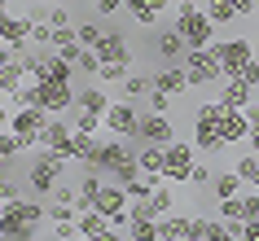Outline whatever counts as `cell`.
Segmentation results:
<instances>
[{
	"mask_svg": "<svg viewBox=\"0 0 259 241\" xmlns=\"http://www.w3.org/2000/svg\"><path fill=\"white\" fill-rule=\"evenodd\" d=\"M93 149H97V136H83V132H70V140H66V149H62V158H75V162H88L93 158Z\"/></svg>",
	"mask_w": 259,
	"mask_h": 241,
	"instance_id": "30",
	"label": "cell"
},
{
	"mask_svg": "<svg viewBox=\"0 0 259 241\" xmlns=\"http://www.w3.org/2000/svg\"><path fill=\"white\" fill-rule=\"evenodd\" d=\"M246 119H250V127H259V101H250V106H246Z\"/></svg>",
	"mask_w": 259,
	"mask_h": 241,
	"instance_id": "52",
	"label": "cell"
},
{
	"mask_svg": "<svg viewBox=\"0 0 259 241\" xmlns=\"http://www.w3.org/2000/svg\"><path fill=\"white\" fill-rule=\"evenodd\" d=\"M75 75H79V70L70 66L57 49H44V66H40V75H35V83H75Z\"/></svg>",
	"mask_w": 259,
	"mask_h": 241,
	"instance_id": "13",
	"label": "cell"
},
{
	"mask_svg": "<svg viewBox=\"0 0 259 241\" xmlns=\"http://www.w3.org/2000/svg\"><path fill=\"white\" fill-rule=\"evenodd\" d=\"M233 9H237V18H250L255 14V0H233Z\"/></svg>",
	"mask_w": 259,
	"mask_h": 241,
	"instance_id": "50",
	"label": "cell"
},
{
	"mask_svg": "<svg viewBox=\"0 0 259 241\" xmlns=\"http://www.w3.org/2000/svg\"><path fill=\"white\" fill-rule=\"evenodd\" d=\"M215 101H220L224 110H246L250 101H255V97H250V88H246L242 79H224V88H220Z\"/></svg>",
	"mask_w": 259,
	"mask_h": 241,
	"instance_id": "25",
	"label": "cell"
},
{
	"mask_svg": "<svg viewBox=\"0 0 259 241\" xmlns=\"http://www.w3.org/2000/svg\"><path fill=\"white\" fill-rule=\"evenodd\" d=\"M123 188H127V198H132V202H150V193H154V184L145 180V175H137V180H127Z\"/></svg>",
	"mask_w": 259,
	"mask_h": 241,
	"instance_id": "40",
	"label": "cell"
},
{
	"mask_svg": "<svg viewBox=\"0 0 259 241\" xmlns=\"http://www.w3.org/2000/svg\"><path fill=\"white\" fill-rule=\"evenodd\" d=\"M206 18H211L215 27H233V22H242L237 9H233V0H206Z\"/></svg>",
	"mask_w": 259,
	"mask_h": 241,
	"instance_id": "33",
	"label": "cell"
},
{
	"mask_svg": "<svg viewBox=\"0 0 259 241\" xmlns=\"http://www.w3.org/2000/svg\"><path fill=\"white\" fill-rule=\"evenodd\" d=\"M255 9H259V0H255Z\"/></svg>",
	"mask_w": 259,
	"mask_h": 241,
	"instance_id": "58",
	"label": "cell"
},
{
	"mask_svg": "<svg viewBox=\"0 0 259 241\" xmlns=\"http://www.w3.org/2000/svg\"><path fill=\"white\" fill-rule=\"evenodd\" d=\"M75 193H79L75 184H57V188H53V202H66V206H75Z\"/></svg>",
	"mask_w": 259,
	"mask_h": 241,
	"instance_id": "49",
	"label": "cell"
},
{
	"mask_svg": "<svg viewBox=\"0 0 259 241\" xmlns=\"http://www.w3.org/2000/svg\"><path fill=\"white\" fill-rule=\"evenodd\" d=\"M193 145H185V140H171L167 145V167H163V175L171 180V184H189V171H193Z\"/></svg>",
	"mask_w": 259,
	"mask_h": 241,
	"instance_id": "10",
	"label": "cell"
},
{
	"mask_svg": "<svg viewBox=\"0 0 259 241\" xmlns=\"http://www.w3.org/2000/svg\"><path fill=\"white\" fill-rule=\"evenodd\" d=\"M106 127V119L101 114H88V110H75V132H83V136H97Z\"/></svg>",
	"mask_w": 259,
	"mask_h": 241,
	"instance_id": "36",
	"label": "cell"
},
{
	"mask_svg": "<svg viewBox=\"0 0 259 241\" xmlns=\"http://www.w3.org/2000/svg\"><path fill=\"white\" fill-rule=\"evenodd\" d=\"M171 110V97L167 92H150V114H167Z\"/></svg>",
	"mask_w": 259,
	"mask_h": 241,
	"instance_id": "48",
	"label": "cell"
},
{
	"mask_svg": "<svg viewBox=\"0 0 259 241\" xmlns=\"http://www.w3.org/2000/svg\"><path fill=\"white\" fill-rule=\"evenodd\" d=\"M106 132H110V136H123V140H137V132H141V110H137V101L114 97L110 110H106Z\"/></svg>",
	"mask_w": 259,
	"mask_h": 241,
	"instance_id": "8",
	"label": "cell"
},
{
	"mask_svg": "<svg viewBox=\"0 0 259 241\" xmlns=\"http://www.w3.org/2000/svg\"><path fill=\"white\" fill-rule=\"evenodd\" d=\"M127 241H132V237H127Z\"/></svg>",
	"mask_w": 259,
	"mask_h": 241,
	"instance_id": "60",
	"label": "cell"
},
{
	"mask_svg": "<svg viewBox=\"0 0 259 241\" xmlns=\"http://www.w3.org/2000/svg\"><path fill=\"white\" fill-rule=\"evenodd\" d=\"M211 180H215V171H211L206 162H193V171H189V184H193V188H211Z\"/></svg>",
	"mask_w": 259,
	"mask_h": 241,
	"instance_id": "41",
	"label": "cell"
},
{
	"mask_svg": "<svg viewBox=\"0 0 259 241\" xmlns=\"http://www.w3.org/2000/svg\"><path fill=\"white\" fill-rule=\"evenodd\" d=\"M246 184H242V175L237 171H215V180H211V198L215 202H229V198H242Z\"/></svg>",
	"mask_w": 259,
	"mask_h": 241,
	"instance_id": "26",
	"label": "cell"
},
{
	"mask_svg": "<svg viewBox=\"0 0 259 241\" xmlns=\"http://www.w3.org/2000/svg\"><path fill=\"white\" fill-rule=\"evenodd\" d=\"M44 219H49V206L40 202H9V206H0V241H35Z\"/></svg>",
	"mask_w": 259,
	"mask_h": 241,
	"instance_id": "1",
	"label": "cell"
},
{
	"mask_svg": "<svg viewBox=\"0 0 259 241\" xmlns=\"http://www.w3.org/2000/svg\"><path fill=\"white\" fill-rule=\"evenodd\" d=\"M237 79H242L246 88H255V83H259V57H250V62H246V66H242V75H237Z\"/></svg>",
	"mask_w": 259,
	"mask_h": 241,
	"instance_id": "46",
	"label": "cell"
},
{
	"mask_svg": "<svg viewBox=\"0 0 259 241\" xmlns=\"http://www.w3.org/2000/svg\"><path fill=\"white\" fill-rule=\"evenodd\" d=\"M127 206H132L127 188H123L119 180H106V184H101V193H97V206H93V211H101L106 219H114V215H127Z\"/></svg>",
	"mask_w": 259,
	"mask_h": 241,
	"instance_id": "12",
	"label": "cell"
},
{
	"mask_svg": "<svg viewBox=\"0 0 259 241\" xmlns=\"http://www.w3.org/2000/svg\"><path fill=\"white\" fill-rule=\"evenodd\" d=\"M62 167H66V158H62L57 149H35L31 162H27V188L35 193V198H53Z\"/></svg>",
	"mask_w": 259,
	"mask_h": 241,
	"instance_id": "3",
	"label": "cell"
},
{
	"mask_svg": "<svg viewBox=\"0 0 259 241\" xmlns=\"http://www.w3.org/2000/svg\"><path fill=\"white\" fill-rule=\"evenodd\" d=\"M70 132H75V127H70L62 114H53V119H49V127L40 132V149H57V154H62V149H66V140H70Z\"/></svg>",
	"mask_w": 259,
	"mask_h": 241,
	"instance_id": "23",
	"label": "cell"
},
{
	"mask_svg": "<svg viewBox=\"0 0 259 241\" xmlns=\"http://www.w3.org/2000/svg\"><path fill=\"white\" fill-rule=\"evenodd\" d=\"M40 106L49 110V114L75 110V83H40Z\"/></svg>",
	"mask_w": 259,
	"mask_h": 241,
	"instance_id": "15",
	"label": "cell"
},
{
	"mask_svg": "<svg viewBox=\"0 0 259 241\" xmlns=\"http://www.w3.org/2000/svg\"><path fill=\"white\" fill-rule=\"evenodd\" d=\"M127 75H132V62H106V66L97 70V79H101V83H123Z\"/></svg>",
	"mask_w": 259,
	"mask_h": 241,
	"instance_id": "35",
	"label": "cell"
},
{
	"mask_svg": "<svg viewBox=\"0 0 259 241\" xmlns=\"http://www.w3.org/2000/svg\"><path fill=\"white\" fill-rule=\"evenodd\" d=\"M246 140H250V149L259 154V127H250V136H246Z\"/></svg>",
	"mask_w": 259,
	"mask_h": 241,
	"instance_id": "54",
	"label": "cell"
},
{
	"mask_svg": "<svg viewBox=\"0 0 259 241\" xmlns=\"http://www.w3.org/2000/svg\"><path fill=\"white\" fill-rule=\"evenodd\" d=\"M75 70H79V75H97V70H101V57H97V49H79V57H75Z\"/></svg>",
	"mask_w": 259,
	"mask_h": 241,
	"instance_id": "39",
	"label": "cell"
},
{
	"mask_svg": "<svg viewBox=\"0 0 259 241\" xmlns=\"http://www.w3.org/2000/svg\"><path fill=\"white\" fill-rule=\"evenodd\" d=\"M154 53L163 57V66H180V57L189 53V49H185V35L176 31V22H167V27L154 31Z\"/></svg>",
	"mask_w": 259,
	"mask_h": 241,
	"instance_id": "11",
	"label": "cell"
},
{
	"mask_svg": "<svg viewBox=\"0 0 259 241\" xmlns=\"http://www.w3.org/2000/svg\"><path fill=\"white\" fill-rule=\"evenodd\" d=\"M97 57H101V66H106V62H132V49L123 40V31L110 27L106 35H101V44H97Z\"/></svg>",
	"mask_w": 259,
	"mask_h": 241,
	"instance_id": "18",
	"label": "cell"
},
{
	"mask_svg": "<svg viewBox=\"0 0 259 241\" xmlns=\"http://www.w3.org/2000/svg\"><path fill=\"white\" fill-rule=\"evenodd\" d=\"M137 158H141V175H163V167H167V145H141Z\"/></svg>",
	"mask_w": 259,
	"mask_h": 241,
	"instance_id": "28",
	"label": "cell"
},
{
	"mask_svg": "<svg viewBox=\"0 0 259 241\" xmlns=\"http://www.w3.org/2000/svg\"><path fill=\"white\" fill-rule=\"evenodd\" d=\"M150 83H154V92H167V97L189 92V75H185V66H158V70H150Z\"/></svg>",
	"mask_w": 259,
	"mask_h": 241,
	"instance_id": "16",
	"label": "cell"
},
{
	"mask_svg": "<svg viewBox=\"0 0 259 241\" xmlns=\"http://www.w3.org/2000/svg\"><path fill=\"white\" fill-rule=\"evenodd\" d=\"M242 206H246V224L259 219V188H246V193H242Z\"/></svg>",
	"mask_w": 259,
	"mask_h": 241,
	"instance_id": "45",
	"label": "cell"
},
{
	"mask_svg": "<svg viewBox=\"0 0 259 241\" xmlns=\"http://www.w3.org/2000/svg\"><path fill=\"white\" fill-rule=\"evenodd\" d=\"M5 175H9V158H0V180H5Z\"/></svg>",
	"mask_w": 259,
	"mask_h": 241,
	"instance_id": "56",
	"label": "cell"
},
{
	"mask_svg": "<svg viewBox=\"0 0 259 241\" xmlns=\"http://www.w3.org/2000/svg\"><path fill=\"white\" fill-rule=\"evenodd\" d=\"M75 241H79V237H75Z\"/></svg>",
	"mask_w": 259,
	"mask_h": 241,
	"instance_id": "59",
	"label": "cell"
},
{
	"mask_svg": "<svg viewBox=\"0 0 259 241\" xmlns=\"http://www.w3.org/2000/svg\"><path fill=\"white\" fill-rule=\"evenodd\" d=\"M75 224H79V237H101V232L110 228V219L101 211H79V215H75Z\"/></svg>",
	"mask_w": 259,
	"mask_h": 241,
	"instance_id": "32",
	"label": "cell"
},
{
	"mask_svg": "<svg viewBox=\"0 0 259 241\" xmlns=\"http://www.w3.org/2000/svg\"><path fill=\"white\" fill-rule=\"evenodd\" d=\"M79 237V224L75 219H62V224H53V241H75Z\"/></svg>",
	"mask_w": 259,
	"mask_h": 241,
	"instance_id": "42",
	"label": "cell"
},
{
	"mask_svg": "<svg viewBox=\"0 0 259 241\" xmlns=\"http://www.w3.org/2000/svg\"><path fill=\"white\" fill-rule=\"evenodd\" d=\"M127 237H132V241H158V219H150V215H132Z\"/></svg>",
	"mask_w": 259,
	"mask_h": 241,
	"instance_id": "34",
	"label": "cell"
},
{
	"mask_svg": "<svg viewBox=\"0 0 259 241\" xmlns=\"http://www.w3.org/2000/svg\"><path fill=\"white\" fill-rule=\"evenodd\" d=\"M215 57H220L224 79H237V75H242V66L255 57V49H250V40H246V35H233V40H215Z\"/></svg>",
	"mask_w": 259,
	"mask_h": 241,
	"instance_id": "9",
	"label": "cell"
},
{
	"mask_svg": "<svg viewBox=\"0 0 259 241\" xmlns=\"http://www.w3.org/2000/svg\"><path fill=\"white\" fill-rule=\"evenodd\" d=\"M123 9L137 18L141 27H158V22H163V14L171 9V0H127Z\"/></svg>",
	"mask_w": 259,
	"mask_h": 241,
	"instance_id": "17",
	"label": "cell"
},
{
	"mask_svg": "<svg viewBox=\"0 0 259 241\" xmlns=\"http://www.w3.org/2000/svg\"><path fill=\"white\" fill-rule=\"evenodd\" d=\"M233 171L242 175V184H246V188H259V154H255V149H246L242 158L233 162Z\"/></svg>",
	"mask_w": 259,
	"mask_h": 241,
	"instance_id": "31",
	"label": "cell"
},
{
	"mask_svg": "<svg viewBox=\"0 0 259 241\" xmlns=\"http://www.w3.org/2000/svg\"><path fill=\"white\" fill-rule=\"evenodd\" d=\"M145 92H154V83H150V70H132L127 79L119 83V97L123 101H141Z\"/></svg>",
	"mask_w": 259,
	"mask_h": 241,
	"instance_id": "29",
	"label": "cell"
},
{
	"mask_svg": "<svg viewBox=\"0 0 259 241\" xmlns=\"http://www.w3.org/2000/svg\"><path fill=\"white\" fill-rule=\"evenodd\" d=\"M250 97H255V101H259V83H255V88H250Z\"/></svg>",
	"mask_w": 259,
	"mask_h": 241,
	"instance_id": "57",
	"label": "cell"
},
{
	"mask_svg": "<svg viewBox=\"0 0 259 241\" xmlns=\"http://www.w3.org/2000/svg\"><path fill=\"white\" fill-rule=\"evenodd\" d=\"M242 241H259V219H250V224H242Z\"/></svg>",
	"mask_w": 259,
	"mask_h": 241,
	"instance_id": "51",
	"label": "cell"
},
{
	"mask_svg": "<svg viewBox=\"0 0 259 241\" xmlns=\"http://www.w3.org/2000/svg\"><path fill=\"white\" fill-rule=\"evenodd\" d=\"M18 198H22L18 180H9V175H5V180H0V206H9V202H18Z\"/></svg>",
	"mask_w": 259,
	"mask_h": 241,
	"instance_id": "43",
	"label": "cell"
},
{
	"mask_svg": "<svg viewBox=\"0 0 259 241\" xmlns=\"http://www.w3.org/2000/svg\"><path fill=\"white\" fill-rule=\"evenodd\" d=\"M75 35H79V49H97L106 31L97 27V22H79V27H75Z\"/></svg>",
	"mask_w": 259,
	"mask_h": 241,
	"instance_id": "38",
	"label": "cell"
},
{
	"mask_svg": "<svg viewBox=\"0 0 259 241\" xmlns=\"http://www.w3.org/2000/svg\"><path fill=\"white\" fill-rule=\"evenodd\" d=\"M137 140H141V145H171V140H176V127H171L167 114H145Z\"/></svg>",
	"mask_w": 259,
	"mask_h": 241,
	"instance_id": "14",
	"label": "cell"
},
{
	"mask_svg": "<svg viewBox=\"0 0 259 241\" xmlns=\"http://www.w3.org/2000/svg\"><path fill=\"white\" fill-rule=\"evenodd\" d=\"M93 5H97V18H114L127 0H93Z\"/></svg>",
	"mask_w": 259,
	"mask_h": 241,
	"instance_id": "47",
	"label": "cell"
},
{
	"mask_svg": "<svg viewBox=\"0 0 259 241\" xmlns=\"http://www.w3.org/2000/svg\"><path fill=\"white\" fill-rule=\"evenodd\" d=\"M176 211V188H171V180H167V184H158L150 193V202H145V215H150V219H163V215H171Z\"/></svg>",
	"mask_w": 259,
	"mask_h": 241,
	"instance_id": "24",
	"label": "cell"
},
{
	"mask_svg": "<svg viewBox=\"0 0 259 241\" xmlns=\"http://www.w3.org/2000/svg\"><path fill=\"white\" fill-rule=\"evenodd\" d=\"M180 66H185V75H189V88H206V83L224 79L220 57H215V44H211V49H189V53L180 57Z\"/></svg>",
	"mask_w": 259,
	"mask_h": 241,
	"instance_id": "5",
	"label": "cell"
},
{
	"mask_svg": "<svg viewBox=\"0 0 259 241\" xmlns=\"http://www.w3.org/2000/svg\"><path fill=\"white\" fill-rule=\"evenodd\" d=\"M49 27H53V31H62V27H75V22H70V9L53 5V9H49Z\"/></svg>",
	"mask_w": 259,
	"mask_h": 241,
	"instance_id": "44",
	"label": "cell"
},
{
	"mask_svg": "<svg viewBox=\"0 0 259 241\" xmlns=\"http://www.w3.org/2000/svg\"><path fill=\"white\" fill-rule=\"evenodd\" d=\"M114 97L106 92V88H97V83H88V88H75V110H88V114H101L106 119V110Z\"/></svg>",
	"mask_w": 259,
	"mask_h": 241,
	"instance_id": "20",
	"label": "cell"
},
{
	"mask_svg": "<svg viewBox=\"0 0 259 241\" xmlns=\"http://www.w3.org/2000/svg\"><path fill=\"white\" fill-rule=\"evenodd\" d=\"M176 31L185 35V49H211L220 27L206 18L198 0H176Z\"/></svg>",
	"mask_w": 259,
	"mask_h": 241,
	"instance_id": "2",
	"label": "cell"
},
{
	"mask_svg": "<svg viewBox=\"0 0 259 241\" xmlns=\"http://www.w3.org/2000/svg\"><path fill=\"white\" fill-rule=\"evenodd\" d=\"M49 119H53V114H49L44 106H22V110H14V114H9V132L22 136V140H27V149H40V132L49 127Z\"/></svg>",
	"mask_w": 259,
	"mask_h": 241,
	"instance_id": "7",
	"label": "cell"
},
{
	"mask_svg": "<svg viewBox=\"0 0 259 241\" xmlns=\"http://www.w3.org/2000/svg\"><path fill=\"white\" fill-rule=\"evenodd\" d=\"M198 232H206V241H242V224H229V219H193Z\"/></svg>",
	"mask_w": 259,
	"mask_h": 241,
	"instance_id": "21",
	"label": "cell"
},
{
	"mask_svg": "<svg viewBox=\"0 0 259 241\" xmlns=\"http://www.w3.org/2000/svg\"><path fill=\"white\" fill-rule=\"evenodd\" d=\"M215 211H220V219H229V224H246V206H242V198L215 202Z\"/></svg>",
	"mask_w": 259,
	"mask_h": 241,
	"instance_id": "37",
	"label": "cell"
},
{
	"mask_svg": "<svg viewBox=\"0 0 259 241\" xmlns=\"http://www.w3.org/2000/svg\"><path fill=\"white\" fill-rule=\"evenodd\" d=\"M9 62H14V49H9V44H0V70L9 66Z\"/></svg>",
	"mask_w": 259,
	"mask_h": 241,
	"instance_id": "53",
	"label": "cell"
},
{
	"mask_svg": "<svg viewBox=\"0 0 259 241\" xmlns=\"http://www.w3.org/2000/svg\"><path fill=\"white\" fill-rule=\"evenodd\" d=\"M220 136H224V145H237L250 136V119H246V110H224L220 114Z\"/></svg>",
	"mask_w": 259,
	"mask_h": 241,
	"instance_id": "19",
	"label": "cell"
},
{
	"mask_svg": "<svg viewBox=\"0 0 259 241\" xmlns=\"http://www.w3.org/2000/svg\"><path fill=\"white\" fill-rule=\"evenodd\" d=\"M189 232H193V219H189V215H180V211H171V215L158 219V241H185Z\"/></svg>",
	"mask_w": 259,
	"mask_h": 241,
	"instance_id": "22",
	"label": "cell"
},
{
	"mask_svg": "<svg viewBox=\"0 0 259 241\" xmlns=\"http://www.w3.org/2000/svg\"><path fill=\"white\" fill-rule=\"evenodd\" d=\"M132 154H137V149L127 145L123 136H110V140H97L93 158L83 162V167H88V171H101V175H114V171H119V167H123V162L132 158Z\"/></svg>",
	"mask_w": 259,
	"mask_h": 241,
	"instance_id": "6",
	"label": "cell"
},
{
	"mask_svg": "<svg viewBox=\"0 0 259 241\" xmlns=\"http://www.w3.org/2000/svg\"><path fill=\"white\" fill-rule=\"evenodd\" d=\"M22 88H27V66H22V57H14L9 66L0 70V92H5V97H18Z\"/></svg>",
	"mask_w": 259,
	"mask_h": 241,
	"instance_id": "27",
	"label": "cell"
},
{
	"mask_svg": "<svg viewBox=\"0 0 259 241\" xmlns=\"http://www.w3.org/2000/svg\"><path fill=\"white\" fill-rule=\"evenodd\" d=\"M220 114H224V106H220V101H202V106L193 110V149H202V154L224 149V136H220Z\"/></svg>",
	"mask_w": 259,
	"mask_h": 241,
	"instance_id": "4",
	"label": "cell"
},
{
	"mask_svg": "<svg viewBox=\"0 0 259 241\" xmlns=\"http://www.w3.org/2000/svg\"><path fill=\"white\" fill-rule=\"evenodd\" d=\"M185 241H206V232H198V228H193V232H189Z\"/></svg>",
	"mask_w": 259,
	"mask_h": 241,
	"instance_id": "55",
	"label": "cell"
}]
</instances>
